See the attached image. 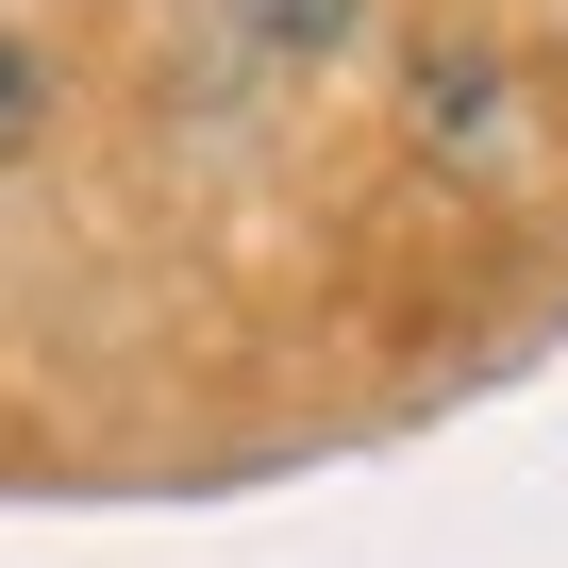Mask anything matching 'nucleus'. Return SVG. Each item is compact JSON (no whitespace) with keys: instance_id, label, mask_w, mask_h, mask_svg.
<instances>
[{"instance_id":"2","label":"nucleus","mask_w":568,"mask_h":568,"mask_svg":"<svg viewBox=\"0 0 568 568\" xmlns=\"http://www.w3.org/2000/svg\"><path fill=\"white\" fill-rule=\"evenodd\" d=\"M18 134H34V68L0 51V168H18Z\"/></svg>"},{"instance_id":"1","label":"nucleus","mask_w":568,"mask_h":568,"mask_svg":"<svg viewBox=\"0 0 568 568\" xmlns=\"http://www.w3.org/2000/svg\"><path fill=\"white\" fill-rule=\"evenodd\" d=\"M251 18H267L284 51H335V34H352V0H251Z\"/></svg>"}]
</instances>
